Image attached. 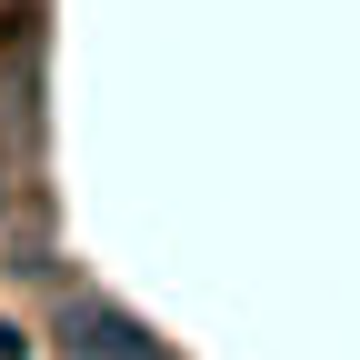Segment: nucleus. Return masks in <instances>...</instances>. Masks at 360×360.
I'll return each instance as SVG.
<instances>
[]
</instances>
